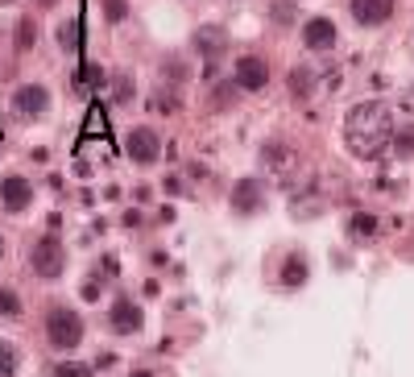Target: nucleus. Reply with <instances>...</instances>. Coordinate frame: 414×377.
Returning a JSON list of instances; mask_svg holds the SVG:
<instances>
[{
  "label": "nucleus",
  "mask_w": 414,
  "mask_h": 377,
  "mask_svg": "<svg viewBox=\"0 0 414 377\" xmlns=\"http://www.w3.org/2000/svg\"><path fill=\"white\" fill-rule=\"evenodd\" d=\"M236 87L241 91H261L265 83H270V62L265 58H257V54H245L241 62H236Z\"/></svg>",
  "instance_id": "7"
},
{
  "label": "nucleus",
  "mask_w": 414,
  "mask_h": 377,
  "mask_svg": "<svg viewBox=\"0 0 414 377\" xmlns=\"http://www.w3.org/2000/svg\"><path fill=\"white\" fill-rule=\"evenodd\" d=\"M112 95H116V104H129V100H133V79H129V75H116Z\"/></svg>",
  "instance_id": "21"
},
{
  "label": "nucleus",
  "mask_w": 414,
  "mask_h": 377,
  "mask_svg": "<svg viewBox=\"0 0 414 377\" xmlns=\"http://www.w3.org/2000/svg\"><path fill=\"white\" fill-rule=\"evenodd\" d=\"M211 100H216L220 108H228V104H232V87H216V95H211Z\"/></svg>",
  "instance_id": "27"
},
{
  "label": "nucleus",
  "mask_w": 414,
  "mask_h": 377,
  "mask_svg": "<svg viewBox=\"0 0 414 377\" xmlns=\"http://www.w3.org/2000/svg\"><path fill=\"white\" fill-rule=\"evenodd\" d=\"M0 257H4V237H0Z\"/></svg>",
  "instance_id": "31"
},
{
  "label": "nucleus",
  "mask_w": 414,
  "mask_h": 377,
  "mask_svg": "<svg viewBox=\"0 0 414 377\" xmlns=\"http://www.w3.org/2000/svg\"><path fill=\"white\" fill-rule=\"evenodd\" d=\"M83 299H87V303L100 299V282H83Z\"/></svg>",
  "instance_id": "28"
},
{
  "label": "nucleus",
  "mask_w": 414,
  "mask_h": 377,
  "mask_svg": "<svg viewBox=\"0 0 414 377\" xmlns=\"http://www.w3.org/2000/svg\"><path fill=\"white\" fill-rule=\"evenodd\" d=\"M104 17H108V21H124V17H129V4H124V0H104Z\"/></svg>",
  "instance_id": "22"
},
{
  "label": "nucleus",
  "mask_w": 414,
  "mask_h": 377,
  "mask_svg": "<svg viewBox=\"0 0 414 377\" xmlns=\"http://www.w3.org/2000/svg\"><path fill=\"white\" fill-rule=\"evenodd\" d=\"M83 79H87V83H104V71H100L95 62H87V66H83Z\"/></svg>",
  "instance_id": "26"
},
{
  "label": "nucleus",
  "mask_w": 414,
  "mask_h": 377,
  "mask_svg": "<svg viewBox=\"0 0 414 377\" xmlns=\"http://www.w3.org/2000/svg\"><path fill=\"white\" fill-rule=\"evenodd\" d=\"M195 50H199L203 58H216V54L224 50V29H220V25H203V29L195 33Z\"/></svg>",
  "instance_id": "12"
},
{
  "label": "nucleus",
  "mask_w": 414,
  "mask_h": 377,
  "mask_svg": "<svg viewBox=\"0 0 414 377\" xmlns=\"http://www.w3.org/2000/svg\"><path fill=\"white\" fill-rule=\"evenodd\" d=\"M75 37H79V25H75V21H62V25H58V46H62V50H75Z\"/></svg>",
  "instance_id": "20"
},
{
  "label": "nucleus",
  "mask_w": 414,
  "mask_h": 377,
  "mask_svg": "<svg viewBox=\"0 0 414 377\" xmlns=\"http://www.w3.org/2000/svg\"><path fill=\"white\" fill-rule=\"evenodd\" d=\"M17 365H21V353L12 340H0V377H17Z\"/></svg>",
  "instance_id": "16"
},
{
  "label": "nucleus",
  "mask_w": 414,
  "mask_h": 377,
  "mask_svg": "<svg viewBox=\"0 0 414 377\" xmlns=\"http://www.w3.org/2000/svg\"><path fill=\"white\" fill-rule=\"evenodd\" d=\"M46 340H50L58 353L79 349V344H83V320H79V311H70V307H50V315H46Z\"/></svg>",
  "instance_id": "2"
},
{
  "label": "nucleus",
  "mask_w": 414,
  "mask_h": 377,
  "mask_svg": "<svg viewBox=\"0 0 414 377\" xmlns=\"http://www.w3.org/2000/svg\"><path fill=\"white\" fill-rule=\"evenodd\" d=\"M50 377H91V365H79V361H62V365H54Z\"/></svg>",
  "instance_id": "19"
},
{
  "label": "nucleus",
  "mask_w": 414,
  "mask_h": 377,
  "mask_svg": "<svg viewBox=\"0 0 414 377\" xmlns=\"http://www.w3.org/2000/svg\"><path fill=\"white\" fill-rule=\"evenodd\" d=\"M348 12H352L357 25L377 29V25H386L394 17V0H348Z\"/></svg>",
  "instance_id": "8"
},
{
  "label": "nucleus",
  "mask_w": 414,
  "mask_h": 377,
  "mask_svg": "<svg viewBox=\"0 0 414 377\" xmlns=\"http://www.w3.org/2000/svg\"><path fill=\"white\" fill-rule=\"evenodd\" d=\"M303 46L307 50H336V25L328 17H311L303 25Z\"/></svg>",
  "instance_id": "10"
},
{
  "label": "nucleus",
  "mask_w": 414,
  "mask_h": 377,
  "mask_svg": "<svg viewBox=\"0 0 414 377\" xmlns=\"http://www.w3.org/2000/svg\"><path fill=\"white\" fill-rule=\"evenodd\" d=\"M108 324H112V332L133 336V332H141L145 315H141V307H137L133 299H116V303H112V311H108Z\"/></svg>",
  "instance_id": "9"
},
{
  "label": "nucleus",
  "mask_w": 414,
  "mask_h": 377,
  "mask_svg": "<svg viewBox=\"0 0 414 377\" xmlns=\"http://www.w3.org/2000/svg\"><path fill=\"white\" fill-rule=\"evenodd\" d=\"M153 104H158L162 112H178V100H174L170 91H158V95H153Z\"/></svg>",
  "instance_id": "25"
},
{
  "label": "nucleus",
  "mask_w": 414,
  "mask_h": 377,
  "mask_svg": "<svg viewBox=\"0 0 414 377\" xmlns=\"http://www.w3.org/2000/svg\"><path fill=\"white\" fill-rule=\"evenodd\" d=\"M29 266H33L37 278L54 282V278L66 270V249L58 245V237H41V241L33 245V253H29Z\"/></svg>",
  "instance_id": "3"
},
{
  "label": "nucleus",
  "mask_w": 414,
  "mask_h": 377,
  "mask_svg": "<svg viewBox=\"0 0 414 377\" xmlns=\"http://www.w3.org/2000/svg\"><path fill=\"white\" fill-rule=\"evenodd\" d=\"M37 4H41V8H50V4H58V0H37Z\"/></svg>",
  "instance_id": "29"
},
{
  "label": "nucleus",
  "mask_w": 414,
  "mask_h": 377,
  "mask_svg": "<svg viewBox=\"0 0 414 377\" xmlns=\"http://www.w3.org/2000/svg\"><path fill=\"white\" fill-rule=\"evenodd\" d=\"M274 21H278V25H282V21L290 25V21H294V4H290V0H274Z\"/></svg>",
  "instance_id": "23"
},
{
  "label": "nucleus",
  "mask_w": 414,
  "mask_h": 377,
  "mask_svg": "<svg viewBox=\"0 0 414 377\" xmlns=\"http://www.w3.org/2000/svg\"><path fill=\"white\" fill-rule=\"evenodd\" d=\"M390 145L398 149V158H414V125H406V129H398Z\"/></svg>",
  "instance_id": "18"
},
{
  "label": "nucleus",
  "mask_w": 414,
  "mask_h": 377,
  "mask_svg": "<svg viewBox=\"0 0 414 377\" xmlns=\"http://www.w3.org/2000/svg\"><path fill=\"white\" fill-rule=\"evenodd\" d=\"M0 4H12V0H0Z\"/></svg>",
  "instance_id": "32"
},
{
  "label": "nucleus",
  "mask_w": 414,
  "mask_h": 377,
  "mask_svg": "<svg viewBox=\"0 0 414 377\" xmlns=\"http://www.w3.org/2000/svg\"><path fill=\"white\" fill-rule=\"evenodd\" d=\"M311 91H315V75H311L307 66H294V71H290V95H294V100H307Z\"/></svg>",
  "instance_id": "13"
},
{
  "label": "nucleus",
  "mask_w": 414,
  "mask_h": 377,
  "mask_svg": "<svg viewBox=\"0 0 414 377\" xmlns=\"http://www.w3.org/2000/svg\"><path fill=\"white\" fill-rule=\"evenodd\" d=\"M352 232L369 237V232H377V220H373V216H352Z\"/></svg>",
  "instance_id": "24"
},
{
  "label": "nucleus",
  "mask_w": 414,
  "mask_h": 377,
  "mask_svg": "<svg viewBox=\"0 0 414 377\" xmlns=\"http://www.w3.org/2000/svg\"><path fill=\"white\" fill-rule=\"evenodd\" d=\"M25 311V303H21V295L12 291V286H0V320H17Z\"/></svg>",
  "instance_id": "15"
},
{
  "label": "nucleus",
  "mask_w": 414,
  "mask_h": 377,
  "mask_svg": "<svg viewBox=\"0 0 414 377\" xmlns=\"http://www.w3.org/2000/svg\"><path fill=\"white\" fill-rule=\"evenodd\" d=\"M46 108H50V91H46L41 83H21V87L12 91V112H17L21 120H37Z\"/></svg>",
  "instance_id": "4"
},
{
  "label": "nucleus",
  "mask_w": 414,
  "mask_h": 377,
  "mask_svg": "<svg viewBox=\"0 0 414 377\" xmlns=\"http://www.w3.org/2000/svg\"><path fill=\"white\" fill-rule=\"evenodd\" d=\"M12 42H17V50L25 54V50H33V42H37V25L29 21V17H21L17 21V33H12Z\"/></svg>",
  "instance_id": "17"
},
{
  "label": "nucleus",
  "mask_w": 414,
  "mask_h": 377,
  "mask_svg": "<svg viewBox=\"0 0 414 377\" xmlns=\"http://www.w3.org/2000/svg\"><path fill=\"white\" fill-rule=\"evenodd\" d=\"M133 377H153V374H145V369H137V374H133Z\"/></svg>",
  "instance_id": "30"
},
{
  "label": "nucleus",
  "mask_w": 414,
  "mask_h": 377,
  "mask_svg": "<svg viewBox=\"0 0 414 377\" xmlns=\"http://www.w3.org/2000/svg\"><path fill=\"white\" fill-rule=\"evenodd\" d=\"M0 203H4V212H12V216L29 212V203H33L29 178H25V174H4V178H0Z\"/></svg>",
  "instance_id": "6"
},
{
  "label": "nucleus",
  "mask_w": 414,
  "mask_h": 377,
  "mask_svg": "<svg viewBox=\"0 0 414 377\" xmlns=\"http://www.w3.org/2000/svg\"><path fill=\"white\" fill-rule=\"evenodd\" d=\"M265 203V195H261V183L249 174V178H236V187H232V208L241 212V216H249V212H257Z\"/></svg>",
  "instance_id": "11"
},
{
  "label": "nucleus",
  "mask_w": 414,
  "mask_h": 377,
  "mask_svg": "<svg viewBox=\"0 0 414 377\" xmlns=\"http://www.w3.org/2000/svg\"><path fill=\"white\" fill-rule=\"evenodd\" d=\"M124 149H129V158H133L137 166H149V162L162 154V141H158V133H153L149 125H137V129H129Z\"/></svg>",
  "instance_id": "5"
},
{
  "label": "nucleus",
  "mask_w": 414,
  "mask_h": 377,
  "mask_svg": "<svg viewBox=\"0 0 414 377\" xmlns=\"http://www.w3.org/2000/svg\"><path fill=\"white\" fill-rule=\"evenodd\" d=\"M344 141L357 158H377L390 149L394 141V112L382 104V100H365L348 112L344 120Z\"/></svg>",
  "instance_id": "1"
},
{
  "label": "nucleus",
  "mask_w": 414,
  "mask_h": 377,
  "mask_svg": "<svg viewBox=\"0 0 414 377\" xmlns=\"http://www.w3.org/2000/svg\"><path fill=\"white\" fill-rule=\"evenodd\" d=\"M282 282H286V286H303V282H307V261H303L299 253L282 261Z\"/></svg>",
  "instance_id": "14"
}]
</instances>
